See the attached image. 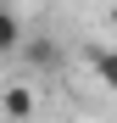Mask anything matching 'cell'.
Listing matches in <instances>:
<instances>
[{
  "mask_svg": "<svg viewBox=\"0 0 117 123\" xmlns=\"http://www.w3.org/2000/svg\"><path fill=\"white\" fill-rule=\"evenodd\" d=\"M33 106H39V90H33V84H6L0 112H6L11 123H28V117H33Z\"/></svg>",
  "mask_w": 117,
  "mask_h": 123,
  "instance_id": "6da1fadb",
  "label": "cell"
},
{
  "mask_svg": "<svg viewBox=\"0 0 117 123\" xmlns=\"http://www.w3.org/2000/svg\"><path fill=\"white\" fill-rule=\"evenodd\" d=\"M22 50H28V62H33L39 73H56V67H61V62H67L56 39H22Z\"/></svg>",
  "mask_w": 117,
  "mask_h": 123,
  "instance_id": "7a4b0ae2",
  "label": "cell"
},
{
  "mask_svg": "<svg viewBox=\"0 0 117 123\" xmlns=\"http://www.w3.org/2000/svg\"><path fill=\"white\" fill-rule=\"evenodd\" d=\"M17 45H22V28H17V17L0 6V56H6V50H17Z\"/></svg>",
  "mask_w": 117,
  "mask_h": 123,
  "instance_id": "3957f363",
  "label": "cell"
}]
</instances>
